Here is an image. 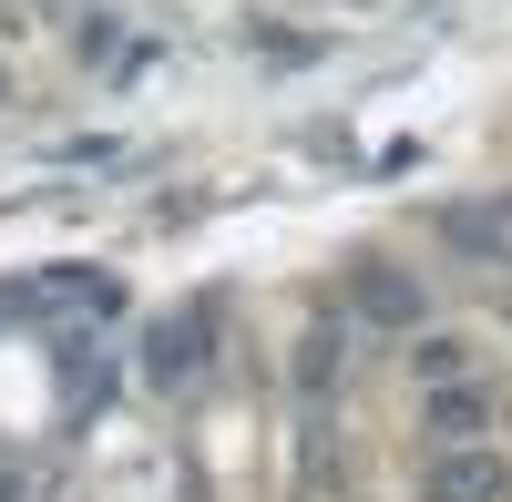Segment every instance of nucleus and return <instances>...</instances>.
I'll return each instance as SVG.
<instances>
[{
    "label": "nucleus",
    "mask_w": 512,
    "mask_h": 502,
    "mask_svg": "<svg viewBox=\"0 0 512 502\" xmlns=\"http://www.w3.org/2000/svg\"><path fill=\"white\" fill-rule=\"evenodd\" d=\"M441 236L461 246V257H492V267H512V205H451V216H441Z\"/></svg>",
    "instance_id": "obj_3"
},
{
    "label": "nucleus",
    "mask_w": 512,
    "mask_h": 502,
    "mask_svg": "<svg viewBox=\"0 0 512 502\" xmlns=\"http://www.w3.org/2000/svg\"><path fill=\"white\" fill-rule=\"evenodd\" d=\"M420 492H431V502H502V492H512V472L492 462V451H431Z\"/></svg>",
    "instance_id": "obj_1"
},
{
    "label": "nucleus",
    "mask_w": 512,
    "mask_h": 502,
    "mask_svg": "<svg viewBox=\"0 0 512 502\" xmlns=\"http://www.w3.org/2000/svg\"><path fill=\"white\" fill-rule=\"evenodd\" d=\"M349 308L369 328H410V339H420V277H400V267H359L349 277Z\"/></svg>",
    "instance_id": "obj_2"
},
{
    "label": "nucleus",
    "mask_w": 512,
    "mask_h": 502,
    "mask_svg": "<svg viewBox=\"0 0 512 502\" xmlns=\"http://www.w3.org/2000/svg\"><path fill=\"white\" fill-rule=\"evenodd\" d=\"M461 359H472L461 339H420V349H410V369H420L431 390H451V380H461Z\"/></svg>",
    "instance_id": "obj_5"
},
{
    "label": "nucleus",
    "mask_w": 512,
    "mask_h": 502,
    "mask_svg": "<svg viewBox=\"0 0 512 502\" xmlns=\"http://www.w3.org/2000/svg\"><path fill=\"white\" fill-rule=\"evenodd\" d=\"M482 421H492V400H482V390H461V380H451V390H431V410H420V431H431L441 451H472V441H482Z\"/></svg>",
    "instance_id": "obj_4"
}]
</instances>
